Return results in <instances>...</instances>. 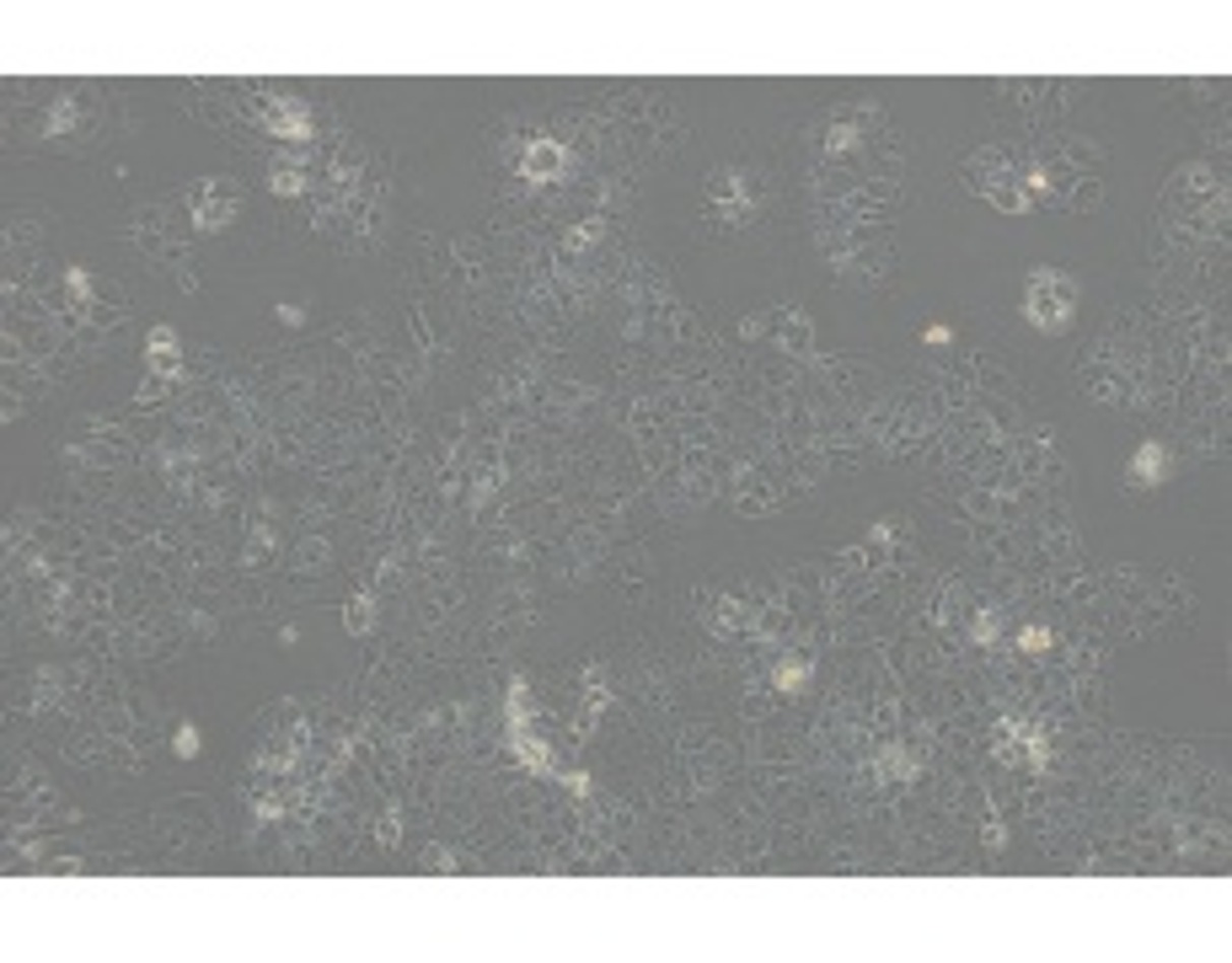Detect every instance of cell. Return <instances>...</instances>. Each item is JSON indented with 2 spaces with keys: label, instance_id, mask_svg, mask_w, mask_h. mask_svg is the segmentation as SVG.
Here are the masks:
<instances>
[{
  "label": "cell",
  "instance_id": "cell-1",
  "mask_svg": "<svg viewBox=\"0 0 1232 963\" xmlns=\"http://www.w3.org/2000/svg\"><path fill=\"white\" fill-rule=\"evenodd\" d=\"M960 183L986 198L991 209L1002 214H1029L1035 204H1029V160L1002 145V139H986V145H976L965 160H960Z\"/></svg>",
  "mask_w": 1232,
  "mask_h": 963
},
{
  "label": "cell",
  "instance_id": "cell-2",
  "mask_svg": "<svg viewBox=\"0 0 1232 963\" xmlns=\"http://www.w3.org/2000/svg\"><path fill=\"white\" fill-rule=\"evenodd\" d=\"M761 193L766 188H761L756 167H745V160H724V167H713L707 183H702V209H707L713 226L745 231V219H756V209H761Z\"/></svg>",
  "mask_w": 1232,
  "mask_h": 963
},
{
  "label": "cell",
  "instance_id": "cell-3",
  "mask_svg": "<svg viewBox=\"0 0 1232 963\" xmlns=\"http://www.w3.org/2000/svg\"><path fill=\"white\" fill-rule=\"evenodd\" d=\"M1077 306H1083V284L1071 278L1066 268H1035L1024 278V300L1019 311L1035 332H1066L1071 321H1077Z\"/></svg>",
  "mask_w": 1232,
  "mask_h": 963
},
{
  "label": "cell",
  "instance_id": "cell-4",
  "mask_svg": "<svg viewBox=\"0 0 1232 963\" xmlns=\"http://www.w3.org/2000/svg\"><path fill=\"white\" fill-rule=\"evenodd\" d=\"M236 209H242V198H236L221 177H209V183H198L193 193H188V219H193V231H226L231 219H236Z\"/></svg>",
  "mask_w": 1232,
  "mask_h": 963
},
{
  "label": "cell",
  "instance_id": "cell-5",
  "mask_svg": "<svg viewBox=\"0 0 1232 963\" xmlns=\"http://www.w3.org/2000/svg\"><path fill=\"white\" fill-rule=\"evenodd\" d=\"M563 167H568V150L558 139H531L526 155H520V177H531V183H552Z\"/></svg>",
  "mask_w": 1232,
  "mask_h": 963
},
{
  "label": "cell",
  "instance_id": "cell-6",
  "mask_svg": "<svg viewBox=\"0 0 1232 963\" xmlns=\"http://www.w3.org/2000/svg\"><path fill=\"white\" fill-rule=\"evenodd\" d=\"M1163 471H1168V450H1163V439H1147V445L1130 455V466H1125V476L1136 482V488H1158L1163 482Z\"/></svg>",
  "mask_w": 1232,
  "mask_h": 963
},
{
  "label": "cell",
  "instance_id": "cell-7",
  "mask_svg": "<svg viewBox=\"0 0 1232 963\" xmlns=\"http://www.w3.org/2000/svg\"><path fill=\"white\" fill-rule=\"evenodd\" d=\"M804 680H809V658H783V664L772 669V686H778L783 696H799Z\"/></svg>",
  "mask_w": 1232,
  "mask_h": 963
},
{
  "label": "cell",
  "instance_id": "cell-8",
  "mask_svg": "<svg viewBox=\"0 0 1232 963\" xmlns=\"http://www.w3.org/2000/svg\"><path fill=\"white\" fill-rule=\"evenodd\" d=\"M150 365L162 370V375L177 370V332H172V327H156V332H150Z\"/></svg>",
  "mask_w": 1232,
  "mask_h": 963
},
{
  "label": "cell",
  "instance_id": "cell-9",
  "mask_svg": "<svg viewBox=\"0 0 1232 963\" xmlns=\"http://www.w3.org/2000/svg\"><path fill=\"white\" fill-rule=\"evenodd\" d=\"M268 188L295 198V193H306V172L301 167H268Z\"/></svg>",
  "mask_w": 1232,
  "mask_h": 963
},
{
  "label": "cell",
  "instance_id": "cell-10",
  "mask_svg": "<svg viewBox=\"0 0 1232 963\" xmlns=\"http://www.w3.org/2000/svg\"><path fill=\"white\" fill-rule=\"evenodd\" d=\"M1019 648H1024V653H1040V648H1050V632H1040V627H1024V632H1019Z\"/></svg>",
  "mask_w": 1232,
  "mask_h": 963
},
{
  "label": "cell",
  "instance_id": "cell-11",
  "mask_svg": "<svg viewBox=\"0 0 1232 963\" xmlns=\"http://www.w3.org/2000/svg\"><path fill=\"white\" fill-rule=\"evenodd\" d=\"M365 627H370V594L349 605V632H365Z\"/></svg>",
  "mask_w": 1232,
  "mask_h": 963
},
{
  "label": "cell",
  "instance_id": "cell-12",
  "mask_svg": "<svg viewBox=\"0 0 1232 963\" xmlns=\"http://www.w3.org/2000/svg\"><path fill=\"white\" fill-rule=\"evenodd\" d=\"M177 755H198V728H193V722L177 728Z\"/></svg>",
  "mask_w": 1232,
  "mask_h": 963
}]
</instances>
